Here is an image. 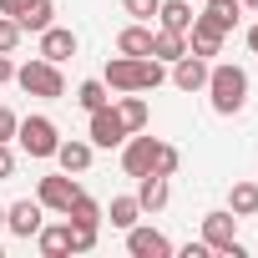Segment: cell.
<instances>
[{"mask_svg":"<svg viewBox=\"0 0 258 258\" xmlns=\"http://www.w3.org/2000/svg\"><path fill=\"white\" fill-rule=\"evenodd\" d=\"M21 36H26V31H21L11 16H0V56H11V51L21 46Z\"/></svg>","mask_w":258,"mask_h":258,"instance_id":"cell-28","label":"cell"},{"mask_svg":"<svg viewBox=\"0 0 258 258\" xmlns=\"http://www.w3.org/2000/svg\"><path fill=\"white\" fill-rule=\"evenodd\" d=\"M187 51H192V56H203V61H208V56H218V51H223V31H218L213 21H203V16H198V21L187 26Z\"/></svg>","mask_w":258,"mask_h":258,"instance_id":"cell-13","label":"cell"},{"mask_svg":"<svg viewBox=\"0 0 258 258\" xmlns=\"http://www.w3.org/2000/svg\"><path fill=\"white\" fill-rule=\"evenodd\" d=\"M101 81H106L111 91H157V86L167 81V71H162L157 56H121V51H116V56L106 61Z\"/></svg>","mask_w":258,"mask_h":258,"instance_id":"cell-1","label":"cell"},{"mask_svg":"<svg viewBox=\"0 0 258 258\" xmlns=\"http://www.w3.org/2000/svg\"><path fill=\"white\" fill-rule=\"evenodd\" d=\"M157 6H162V0H121V11H126V16H137V21H152Z\"/></svg>","mask_w":258,"mask_h":258,"instance_id":"cell-30","label":"cell"},{"mask_svg":"<svg viewBox=\"0 0 258 258\" xmlns=\"http://www.w3.org/2000/svg\"><path fill=\"white\" fill-rule=\"evenodd\" d=\"M177 167H182V152H177L172 142H157V157H152V172H157V177H172Z\"/></svg>","mask_w":258,"mask_h":258,"instance_id":"cell-27","label":"cell"},{"mask_svg":"<svg viewBox=\"0 0 258 258\" xmlns=\"http://www.w3.org/2000/svg\"><path fill=\"white\" fill-rule=\"evenodd\" d=\"M51 16H56V6H51V0H36V6H31L26 16H16V26H21V31H36V36H41V31L51 26Z\"/></svg>","mask_w":258,"mask_h":258,"instance_id":"cell-25","label":"cell"},{"mask_svg":"<svg viewBox=\"0 0 258 258\" xmlns=\"http://www.w3.org/2000/svg\"><path fill=\"white\" fill-rule=\"evenodd\" d=\"M96 233H101V228H76V223H71V253H91V248H96Z\"/></svg>","mask_w":258,"mask_h":258,"instance_id":"cell-29","label":"cell"},{"mask_svg":"<svg viewBox=\"0 0 258 258\" xmlns=\"http://www.w3.org/2000/svg\"><path fill=\"white\" fill-rule=\"evenodd\" d=\"M0 228H6V208H0Z\"/></svg>","mask_w":258,"mask_h":258,"instance_id":"cell-38","label":"cell"},{"mask_svg":"<svg viewBox=\"0 0 258 258\" xmlns=\"http://www.w3.org/2000/svg\"><path fill=\"white\" fill-rule=\"evenodd\" d=\"M157 21H162V31H182V36H187V26L198 21V16H192V0H162V6H157Z\"/></svg>","mask_w":258,"mask_h":258,"instance_id":"cell-18","label":"cell"},{"mask_svg":"<svg viewBox=\"0 0 258 258\" xmlns=\"http://www.w3.org/2000/svg\"><path fill=\"white\" fill-rule=\"evenodd\" d=\"M137 203H142V213H162V208L172 203V182H167V177H157V172L137 177Z\"/></svg>","mask_w":258,"mask_h":258,"instance_id":"cell-14","label":"cell"},{"mask_svg":"<svg viewBox=\"0 0 258 258\" xmlns=\"http://www.w3.org/2000/svg\"><path fill=\"white\" fill-rule=\"evenodd\" d=\"M76 192H81V187H76V177H71V172H56V177H41V182H36V198H41V208H46V213H66Z\"/></svg>","mask_w":258,"mask_h":258,"instance_id":"cell-7","label":"cell"},{"mask_svg":"<svg viewBox=\"0 0 258 258\" xmlns=\"http://www.w3.org/2000/svg\"><path fill=\"white\" fill-rule=\"evenodd\" d=\"M172 86H177V91H203V86H208V61L192 56V51L177 56V61H172Z\"/></svg>","mask_w":258,"mask_h":258,"instance_id":"cell-12","label":"cell"},{"mask_svg":"<svg viewBox=\"0 0 258 258\" xmlns=\"http://www.w3.org/2000/svg\"><path fill=\"white\" fill-rule=\"evenodd\" d=\"M16 86L26 91V96H41V101H56V96H66V76H61V66L56 61H26V66H16Z\"/></svg>","mask_w":258,"mask_h":258,"instance_id":"cell-3","label":"cell"},{"mask_svg":"<svg viewBox=\"0 0 258 258\" xmlns=\"http://www.w3.org/2000/svg\"><path fill=\"white\" fill-rule=\"evenodd\" d=\"M126 253H132V258H167V253H172V243H167V233L132 223V228H126Z\"/></svg>","mask_w":258,"mask_h":258,"instance_id":"cell-9","label":"cell"},{"mask_svg":"<svg viewBox=\"0 0 258 258\" xmlns=\"http://www.w3.org/2000/svg\"><path fill=\"white\" fill-rule=\"evenodd\" d=\"M0 258H6V248H0Z\"/></svg>","mask_w":258,"mask_h":258,"instance_id":"cell-39","label":"cell"},{"mask_svg":"<svg viewBox=\"0 0 258 258\" xmlns=\"http://www.w3.org/2000/svg\"><path fill=\"white\" fill-rule=\"evenodd\" d=\"M203 243H208L213 253H233V243H238V218H233V213H208V218H203Z\"/></svg>","mask_w":258,"mask_h":258,"instance_id":"cell-10","label":"cell"},{"mask_svg":"<svg viewBox=\"0 0 258 258\" xmlns=\"http://www.w3.org/2000/svg\"><path fill=\"white\" fill-rule=\"evenodd\" d=\"M248 51L258 56V26H248Z\"/></svg>","mask_w":258,"mask_h":258,"instance_id":"cell-36","label":"cell"},{"mask_svg":"<svg viewBox=\"0 0 258 258\" xmlns=\"http://www.w3.org/2000/svg\"><path fill=\"white\" fill-rule=\"evenodd\" d=\"M243 11H258V0H243Z\"/></svg>","mask_w":258,"mask_h":258,"instance_id":"cell-37","label":"cell"},{"mask_svg":"<svg viewBox=\"0 0 258 258\" xmlns=\"http://www.w3.org/2000/svg\"><path fill=\"white\" fill-rule=\"evenodd\" d=\"M41 56H46V61H56V66H61V61H71V56H76V31H66V26H56V21H51V26L41 31Z\"/></svg>","mask_w":258,"mask_h":258,"instance_id":"cell-11","label":"cell"},{"mask_svg":"<svg viewBox=\"0 0 258 258\" xmlns=\"http://www.w3.org/2000/svg\"><path fill=\"white\" fill-rule=\"evenodd\" d=\"M203 21H213L223 36L243 21V0H208V6H203Z\"/></svg>","mask_w":258,"mask_h":258,"instance_id":"cell-17","label":"cell"},{"mask_svg":"<svg viewBox=\"0 0 258 258\" xmlns=\"http://www.w3.org/2000/svg\"><path fill=\"white\" fill-rule=\"evenodd\" d=\"M208 101H213V111L218 116H238L243 106H248V71L243 66H233V61H223V66H208Z\"/></svg>","mask_w":258,"mask_h":258,"instance_id":"cell-2","label":"cell"},{"mask_svg":"<svg viewBox=\"0 0 258 258\" xmlns=\"http://www.w3.org/2000/svg\"><path fill=\"white\" fill-rule=\"evenodd\" d=\"M16 126H21V116L11 106H0V142H16Z\"/></svg>","mask_w":258,"mask_h":258,"instance_id":"cell-31","label":"cell"},{"mask_svg":"<svg viewBox=\"0 0 258 258\" xmlns=\"http://www.w3.org/2000/svg\"><path fill=\"white\" fill-rule=\"evenodd\" d=\"M116 116L126 121V132H142V126H147V101L137 91H121L116 96Z\"/></svg>","mask_w":258,"mask_h":258,"instance_id":"cell-20","label":"cell"},{"mask_svg":"<svg viewBox=\"0 0 258 258\" xmlns=\"http://www.w3.org/2000/svg\"><path fill=\"white\" fill-rule=\"evenodd\" d=\"M106 218H111V228H121V233H126V228H132V223L142 218V203H137V198H111Z\"/></svg>","mask_w":258,"mask_h":258,"instance_id":"cell-24","label":"cell"},{"mask_svg":"<svg viewBox=\"0 0 258 258\" xmlns=\"http://www.w3.org/2000/svg\"><path fill=\"white\" fill-rule=\"evenodd\" d=\"M208 253H213L208 243H187V248H182V258H208Z\"/></svg>","mask_w":258,"mask_h":258,"instance_id":"cell-35","label":"cell"},{"mask_svg":"<svg viewBox=\"0 0 258 258\" xmlns=\"http://www.w3.org/2000/svg\"><path fill=\"white\" fill-rule=\"evenodd\" d=\"M228 213H233V218H253V213H258V182H233Z\"/></svg>","mask_w":258,"mask_h":258,"instance_id":"cell-23","label":"cell"},{"mask_svg":"<svg viewBox=\"0 0 258 258\" xmlns=\"http://www.w3.org/2000/svg\"><path fill=\"white\" fill-rule=\"evenodd\" d=\"M126 137H132V132H126V121L116 116L111 101L91 111V121H86V142H91V147H121Z\"/></svg>","mask_w":258,"mask_h":258,"instance_id":"cell-5","label":"cell"},{"mask_svg":"<svg viewBox=\"0 0 258 258\" xmlns=\"http://www.w3.org/2000/svg\"><path fill=\"white\" fill-rule=\"evenodd\" d=\"M66 223H76V228H101V218H106V208L96 203V198H86V192H76L71 198V208L61 213Z\"/></svg>","mask_w":258,"mask_h":258,"instance_id":"cell-15","label":"cell"},{"mask_svg":"<svg viewBox=\"0 0 258 258\" xmlns=\"http://www.w3.org/2000/svg\"><path fill=\"white\" fill-rule=\"evenodd\" d=\"M76 101H81L86 111H96V106L111 101V86H106V81H81V86H76Z\"/></svg>","mask_w":258,"mask_h":258,"instance_id":"cell-26","label":"cell"},{"mask_svg":"<svg viewBox=\"0 0 258 258\" xmlns=\"http://www.w3.org/2000/svg\"><path fill=\"white\" fill-rule=\"evenodd\" d=\"M41 223H46L41 198H21V203H11V208H6V228H11L16 238H26V243L41 233Z\"/></svg>","mask_w":258,"mask_h":258,"instance_id":"cell-6","label":"cell"},{"mask_svg":"<svg viewBox=\"0 0 258 258\" xmlns=\"http://www.w3.org/2000/svg\"><path fill=\"white\" fill-rule=\"evenodd\" d=\"M157 157V137H126L121 142V172L126 177H147Z\"/></svg>","mask_w":258,"mask_h":258,"instance_id":"cell-8","label":"cell"},{"mask_svg":"<svg viewBox=\"0 0 258 258\" xmlns=\"http://www.w3.org/2000/svg\"><path fill=\"white\" fill-rule=\"evenodd\" d=\"M6 81H16V61H11V56H0V86H6Z\"/></svg>","mask_w":258,"mask_h":258,"instance_id":"cell-34","label":"cell"},{"mask_svg":"<svg viewBox=\"0 0 258 258\" xmlns=\"http://www.w3.org/2000/svg\"><path fill=\"white\" fill-rule=\"evenodd\" d=\"M116 51L121 56H152V31L137 21V26H126L121 36H116Z\"/></svg>","mask_w":258,"mask_h":258,"instance_id":"cell-22","label":"cell"},{"mask_svg":"<svg viewBox=\"0 0 258 258\" xmlns=\"http://www.w3.org/2000/svg\"><path fill=\"white\" fill-rule=\"evenodd\" d=\"M91 152H96L91 142H76V137H71V142L56 147V162H61V172H86V167H91Z\"/></svg>","mask_w":258,"mask_h":258,"instance_id":"cell-19","label":"cell"},{"mask_svg":"<svg viewBox=\"0 0 258 258\" xmlns=\"http://www.w3.org/2000/svg\"><path fill=\"white\" fill-rule=\"evenodd\" d=\"M16 172V152H11V142H0V182H6Z\"/></svg>","mask_w":258,"mask_h":258,"instance_id":"cell-33","label":"cell"},{"mask_svg":"<svg viewBox=\"0 0 258 258\" xmlns=\"http://www.w3.org/2000/svg\"><path fill=\"white\" fill-rule=\"evenodd\" d=\"M36 248L46 253V258H61V253H71V223H41V233H36Z\"/></svg>","mask_w":258,"mask_h":258,"instance_id":"cell-16","label":"cell"},{"mask_svg":"<svg viewBox=\"0 0 258 258\" xmlns=\"http://www.w3.org/2000/svg\"><path fill=\"white\" fill-rule=\"evenodd\" d=\"M16 142L26 147V157H56V147H61V132H56V121H51V116H21V126H16Z\"/></svg>","mask_w":258,"mask_h":258,"instance_id":"cell-4","label":"cell"},{"mask_svg":"<svg viewBox=\"0 0 258 258\" xmlns=\"http://www.w3.org/2000/svg\"><path fill=\"white\" fill-rule=\"evenodd\" d=\"M31 6H36V0H0V16H11V21H16V16H26Z\"/></svg>","mask_w":258,"mask_h":258,"instance_id":"cell-32","label":"cell"},{"mask_svg":"<svg viewBox=\"0 0 258 258\" xmlns=\"http://www.w3.org/2000/svg\"><path fill=\"white\" fill-rule=\"evenodd\" d=\"M152 56L167 66V61H177V56H187V36L182 31H152Z\"/></svg>","mask_w":258,"mask_h":258,"instance_id":"cell-21","label":"cell"}]
</instances>
